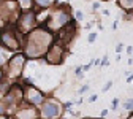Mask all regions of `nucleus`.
Masks as SVG:
<instances>
[{
	"instance_id": "nucleus-16",
	"label": "nucleus",
	"mask_w": 133,
	"mask_h": 119,
	"mask_svg": "<svg viewBox=\"0 0 133 119\" xmlns=\"http://www.w3.org/2000/svg\"><path fill=\"white\" fill-rule=\"evenodd\" d=\"M87 40H89V43H94L97 40V33H90V35L87 37Z\"/></svg>"
},
{
	"instance_id": "nucleus-14",
	"label": "nucleus",
	"mask_w": 133,
	"mask_h": 119,
	"mask_svg": "<svg viewBox=\"0 0 133 119\" xmlns=\"http://www.w3.org/2000/svg\"><path fill=\"white\" fill-rule=\"evenodd\" d=\"M75 19L76 21H82V19H84V13H82V11H76L75 13Z\"/></svg>"
},
{
	"instance_id": "nucleus-26",
	"label": "nucleus",
	"mask_w": 133,
	"mask_h": 119,
	"mask_svg": "<svg viewBox=\"0 0 133 119\" xmlns=\"http://www.w3.org/2000/svg\"><path fill=\"white\" fill-rule=\"evenodd\" d=\"M131 81H133V73H131V75L127 78V83H131Z\"/></svg>"
},
{
	"instance_id": "nucleus-10",
	"label": "nucleus",
	"mask_w": 133,
	"mask_h": 119,
	"mask_svg": "<svg viewBox=\"0 0 133 119\" xmlns=\"http://www.w3.org/2000/svg\"><path fill=\"white\" fill-rule=\"evenodd\" d=\"M21 8V11H27V10H33V5H35V2L33 0H16Z\"/></svg>"
},
{
	"instance_id": "nucleus-13",
	"label": "nucleus",
	"mask_w": 133,
	"mask_h": 119,
	"mask_svg": "<svg viewBox=\"0 0 133 119\" xmlns=\"http://www.w3.org/2000/svg\"><path fill=\"white\" fill-rule=\"evenodd\" d=\"M124 108H125L127 111H133V98H130V100L124 102Z\"/></svg>"
},
{
	"instance_id": "nucleus-5",
	"label": "nucleus",
	"mask_w": 133,
	"mask_h": 119,
	"mask_svg": "<svg viewBox=\"0 0 133 119\" xmlns=\"http://www.w3.org/2000/svg\"><path fill=\"white\" fill-rule=\"evenodd\" d=\"M25 59H27V57H25L24 54H21V53L14 54V56L8 60L6 68L3 70V72H5V76H8L10 79H18V78H21V75H22V72H24Z\"/></svg>"
},
{
	"instance_id": "nucleus-1",
	"label": "nucleus",
	"mask_w": 133,
	"mask_h": 119,
	"mask_svg": "<svg viewBox=\"0 0 133 119\" xmlns=\"http://www.w3.org/2000/svg\"><path fill=\"white\" fill-rule=\"evenodd\" d=\"M56 41V33L51 30H48L46 27L33 29L25 35V40L22 43L24 48V56L29 59H37L46 54V51L49 49L52 43Z\"/></svg>"
},
{
	"instance_id": "nucleus-22",
	"label": "nucleus",
	"mask_w": 133,
	"mask_h": 119,
	"mask_svg": "<svg viewBox=\"0 0 133 119\" xmlns=\"http://www.w3.org/2000/svg\"><path fill=\"white\" fill-rule=\"evenodd\" d=\"M75 73H76V75H81V73H82V67H78V68L75 70Z\"/></svg>"
},
{
	"instance_id": "nucleus-18",
	"label": "nucleus",
	"mask_w": 133,
	"mask_h": 119,
	"mask_svg": "<svg viewBox=\"0 0 133 119\" xmlns=\"http://www.w3.org/2000/svg\"><path fill=\"white\" fill-rule=\"evenodd\" d=\"M98 8H100V3H98V2H94V3H92V10H94V11H97Z\"/></svg>"
},
{
	"instance_id": "nucleus-4",
	"label": "nucleus",
	"mask_w": 133,
	"mask_h": 119,
	"mask_svg": "<svg viewBox=\"0 0 133 119\" xmlns=\"http://www.w3.org/2000/svg\"><path fill=\"white\" fill-rule=\"evenodd\" d=\"M18 35H19V32L16 30V27L14 29H10V27L2 29L0 30V45L8 51H19L22 48V43Z\"/></svg>"
},
{
	"instance_id": "nucleus-2",
	"label": "nucleus",
	"mask_w": 133,
	"mask_h": 119,
	"mask_svg": "<svg viewBox=\"0 0 133 119\" xmlns=\"http://www.w3.org/2000/svg\"><path fill=\"white\" fill-rule=\"evenodd\" d=\"M71 14H70V8L68 7H56L51 13H49V18H46L44 27L48 30H51L52 33H57L62 27H65L66 24H70Z\"/></svg>"
},
{
	"instance_id": "nucleus-11",
	"label": "nucleus",
	"mask_w": 133,
	"mask_h": 119,
	"mask_svg": "<svg viewBox=\"0 0 133 119\" xmlns=\"http://www.w3.org/2000/svg\"><path fill=\"white\" fill-rule=\"evenodd\" d=\"M35 2V5L38 8H43V10H48V8H51L54 3H56V0H33Z\"/></svg>"
},
{
	"instance_id": "nucleus-27",
	"label": "nucleus",
	"mask_w": 133,
	"mask_h": 119,
	"mask_svg": "<svg viewBox=\"0 0 133 119\" xmlns=\"http://www.w3.org/2000/svg\"><path fill=\"white\" fill-rule=\"evenodd\" d=\"M106 114H108V110H103V111H102V116H103V117H105V116H106Z\"/></svg>"
},
{
	"instance_id": "nucleus-3",
	"label": "nucleus",
	"mask_w": 133,
	"mask_h": 119,
	"mask_svg": "<svg viewBox=\"0 0 133 119\" xmlns=\"http://www.w3.org/2000/svg\"><path fill=\"white\" fill-rule=\"evenodd\" d=\"M38 24V19H37V13L33 10H27V11H21L18 21H16L14 27L16 30H18L19 33H24V35H27L29 32H32L33 29L37 27Z\"/></svg>"
},
{
	"instance_id": "nucleus-6",
	"label": "nucleus",
	"mask_w": 133,
	"mask_h": 119,
	"mask_svg": "<svg viewBox=\"0 0 133 119\" xmlns=\"http://www.w3.org/2000/svg\"><path fill=\"white\" fill-rule=\"evenodd\" d=\"M63 57H65V46L60 45L59 41H54L51 46H49V49L46 51V54H44V60L48 64H51V65L62 64Z\"/></svg>"
},
{
	"instance_id": "nucleus-9",
	"label": "nucleus",
	"mask_w": 133,
	"mask_h": 119,
	"mask_svg": "<svg viewBox=\"0 0 133 119\" xmlns=\"http://www.w3.org/2000/svg\"><path fill=\"white\" fill-rule=\"evenodd\" d=\"M38 114L40 111L33 107V105H29V107H18L14 111V119H38Z\"/></svg>"
},
{
	"instance_id": "nucleus-23",
	"label": "nucleus",
	"mask_w": 133,
	"mask_h": 119,
	"mask_svg": "<svg viewBox=\"0 0 133 119\" xmlns=\"http://www.w3.org/2000/svg\"><path fill=\"white\" fill-rule=\"evenodd\" d=\"M3 78H5V72H3V70H2V68H0V81H2V79H3Z\"/></svg>"
},
{
	"instance_id": "nucleus-12",
	"label": "nucleus",
	"mask_w": 133,
	"mask_h": 119,
	"mask_svg": "<svg viewBox=\"0 0 133 119\" xmlns=\"http://www.w3.org/2000/svg\"><path fill=\"white\" fill-rule=\"evenodd\" d=\"M117 3L124 11H131L133 10V0H117Z\"/></svg>"
},
{
	"instance_id": "nucleus-24",
	"label": "nucleus",
	"mask_w": 133,
	"mask_h": 119,
	"mask_svg": "<svg viewBox=\"0 0 133 119\" xmlns=\"http://www.w3.org/2000/svg\"><path fill=\"white\" fill-rule=\"evenodd\" d=\"M106 64H108V57H106V56H105V57H103V59H102V65H106Z\"/></svg>"
},
{
	"instance_id": "nucleus-17",
	"label": "nucleus",
	"mask_w": 133,
	"mask_h": 119,
	"mask_svg": "<svg viewBox=\"0 0 133 119\" xmlns=\"http://www.w3.org/2000/svg\"><path fill=\"white\" fill-rule=\"evenodd\" d=\"M117 105H119V100L114 98V100H112V107H111V110H116V108H117Z\"/></svg>"
},
{
	"instance_id": "nucleus-20",
	"label": "nucleus",
	"mask_w": 133,
	"mask_h": 119,
	"mask_svg": "<svg viewBox=\"0 0 133 119\" xmlns=\"http://www.w3.org/2000/svg\"><path fill=\"white\" fill-rule=\"evenodd\" d=\"M122 49H124V45H117V46H116V51H117V53H121Z\"/></svg>"
},
{
	"instance_id": "nucleus-21",
	"label": "nucleus",
	"mask_w": 133,
	"mask_h": 119,
	"mask_svg": "<svg viewBox=\"0 0 133 119\" xmlns=\"http://www.w3.org/2000/svg\"><path fill=\"white\" fill-rule=\"evenodd\" d=\"M87 89H89V86H82V87L79 89V94H82V92H86Z\"/></svg>"
},
{
	"instance_id": "nucleus-8",
	"label": "nucleus",
	"mask_w": 133,
	"mask_h": 119,
	"mask_svg": "<svg viewBox=\"0 0 133 119\" xmlns=\"http://www.w3.org/2000/svg\"><path fill=\"white\" fill-rule=\"evenodd\" d=\"M60 113H62V107L54 100L43 102L40 105V116L44 119H56L60 116Z\"/></svg>"
},
{
	"instance_id": "nucleus-25",
	"label": "nucleus",
	"mask_w": 133,
	"mask_h": 119,
	"mask_svg": "<svg viewBox=\"0 0 133 119\" xmlns=\"http://www.w3.org/2000/svg\"><path fill=\"white\" fill-rule=\"evenodd\" d=\"M97 100V95H90V98H89V102H95Z\"/></svg>"
},
{
	"instance_id": "nucleus-7",
	"label": "nucleus",
	"mask_w": 133,
	"mask_h": 119,
	"mask_svg": "<svg viewBox=\"0 0 133 119\" xmlns=\"http://www.w3.org/2000/svg\"><path fill=\"white\" fill-rule=\"evenodd\" d=\"M44 100H46V97L40 89H37L33 84H25V87H24V102L27 105L40 107Z\"/></svg>"
},
{
	"instance_id": "nucleus-19",
	"label": "nucleus",
	"mask_w": 133,
	"mask_h": 119,
	"mask_svg": "<svg viewBox=\"0 0 133 119\" xmlns=\"http://www.w3.org/2000/svg\"><path fill=\"white\" fill-rule=\"evenodd\" d=\"M111 86H112V81H108V83H106V86L103 87V92H105V91H108V89H109Z\"/></svg>"
},
{
	"instance_id": "nucleus-15",
	"label": "nucleus",
	"mask_w": 133,
	"mask_h": 119,
	"mask_svg": "<svg viewBox=\"0 0 133 119\" xmlns=\"http://www.w3.org/2000/svg\"><path fill=\"white\" fill-rule=\"evenodd\" d=\"M5 111H6V105H5L3 100H0V116L5 114Z\"/></svg>"
},
{
	"instance_id": "nucleus-28",
	"label": "nucleus",
	"mask_w": 133,
	"mask_h": 119,
	"mask_svg": "<svg viewBox=\"0 0 133 119\" xmlns=\"http://www.w3.org/2000/svg\"><path fill=\"white\" fill-rule=\"evenodd\" d=\"M0 119H6V117H5V116H3V114H2V116H0Z\"/></svg>"
}]
</instances>
